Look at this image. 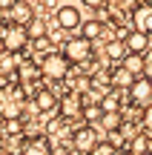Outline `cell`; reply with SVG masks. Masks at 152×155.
<instances>
[{
  "instance_id": "12",
  "label": "cell",
  "mask_w": 152,
  "mask_h": 155,
  "mask_svg": "<svg viewBox=\"0 0 152 155\" xmlns=\"http://www.w3.org/2000/svg\"><path fill=\"white\" fill-rule=\"evenodd\" d=\"M34 20V6L29 0H17L11 6V23H20V26H29Z\"/></svg>"
},
{
  "instance_id": "27",
  "label": "cell",
  "mask_w": 152,
  "mask_h": 155,
  "mask_svg": "<svg viewBox=\"0 0 152 155\" xmlns=\"http://www.w3.org/2000/svg\"><path fill=\"white\" fill-rule=\"evenodd\" d=\"M144 58H147V66H152V49H149V52H147Z\"/></svg>"
},
{
  "instance_id": "7",
  "label": "cell",
  "mask_w": 152,
  "mask_h": 155,
  "mask_svg": "<svg viewBox=\"0 0 152 155\" xmlns=\"http://www.w3.org/2000/svg\"><path fill=\"white\" fill-rule=\"evenodd\" d=\"M60 118L63 121H72V118H78L80 112H83V95H78V92H66L60 98Z\"/></svg>"
},
{
  "instance_id": "18",
  "label": "cell",
  "mask_w": 152,
  "mask_h": 155,
  "mask_svg": "<svg viewBox=\"0 0 152 155\" xmlns=\"http://www.w3.org/2000/svg\"><path fill=\"white\" fill-rule=\"evenodd\" d=\"M101 127L106 129V132H118V129L124 127V112H103Z\"/></svg>"
},
{
  "instance_id": "23",
  "label": "cell",
  "mask_w": 152,
  "mask_h": 155,
  "mask_svg": "<svg viewBox=\"0 0 152 155\" xmlns=\"http://www.w3.org/2000/svg\"><path fill=\"white\" fill-rule=\"evenodd\" d=\"M60 129H63V121H60V118H52V121L46 124V132H49V135H55V132H60Z\"/></svg>"
},
{
  "instance_id": "4",
  "label": "cell",
  "mask_w": 152,
  "mask_h": 155,
  "mask_svg": "<svg viewBox=\"0 0 152 155\" xmlns=\"http://www.w3.org/2000/svg\"><path fill=\"white\" fill-rule=\"evenodd\" d=\"M129 104L138 106V109H147V106H152V78L141 75L135 83H132V89H129Z\"/></svg>"
},
{
  "instance_id": "17",
  "label": "cell",
  "mask_w": 152,
  "mask_h": 155,
  "mask_svg": "<svg viewBox=\"0 0 152 155\" xmlns=\"http://www.w3.org/2000/svg\"><path fill=\"white\" fill-rule=\"evenodd\" d=\"M126 152L129 155H147L149 152V132H138L135 138L126 144Z\"/></svg>"
},
{
  "instance_id": "25",
  "label": "cell",
  "mask_w": 152,
  "mask_h": 155,
  "mask_svg": "<svg viewBox=\"0 0 152 155\" xmlns=\"http://www.w3.org/2000/svg\"><path fill=\"white\" fill-rule=\"evenodd\" d=\"M103 3H106V0H83V6H86V9H101Z\"/></svg>"
},
{
  "instance_id": "11",
  "label": "cell",
  "mask_w": 152,
  "mask_h": 155,
  "mask_svg": "<svg viewBox=\"0 0 152 155\" xmlns=\"http://www.w3.org/2000/svg\"><path fill=\"white\" fill-rule=\"evenodd\" d=\"M124 40H126V49H129V52H135V55H147V52H149V46H152V35L138 32V29H135V32H129Z\"/></svg>"
},
{
  "instance_id": "26",
  "label": "cell",
  "mask_w": 152,
  "mask_h": 155,
  "mask_svg": "<svg viewBox=\"0 0 152 155\" xmlns=\"http://www.w3.org/2000/svg\"><path fill=\"white\" fill-rule=\"evenodd\" d=\"M17 3V0H0V9H3V12H11V6H15Z\"/></svg>"
},
{
  "instance_id": "29",
  "label": "cell",
  "mask_w": 152,
  "mask_h": 155,
  "mask_svg": "<svg viewBox=\"0 0 152 155\" xmlns=\"http://www.w3.org/2000/svg\"><path fill=\"white\" fill-rule=\"evenodd\" d=\"M147 3H149V6H152V0H147Z\"/></svg>"
},
{
  "instance_id": "19",
  "label": "cell",
  "mask_w": 152,
  "mask_h": 155,
  "mask_svg": "<svg viewBox=\"0 0 152 155\" xmlns=\"http://www.w3.org/2000/svg\"><path fill=\"white\" fill-rule=\"evenodd\" d=\"M17 63H15V52H6L3 49V55H0V72L3 75H17Z\"/></svg>"
},
{
  "instance_id": "2",
  "label": "cell",
  "mask_w": 152,
  "mask_h": 155,
  "mask_svg": "<svg viewBox=\"0 0 152 155\" xmlns=\"http://www.w3.org/2000/svg\"><path fill=\"white\" fill-rule=\"evenodd\" d=\"M0 38H3V49L6 52H23L26 49V43L32 38H29V29L20 26V23H3L0 26Z\"/></svg>"
},
{
  "instance_id": "1",
  "label": "cell",
  "mask_w": 152,
  "mask_h": 155,
  "mask_svg": "<svg viewBox=\"0 0 152 155\" xmlns=\"http://www.w3.org/2000/svg\"><path fill=\"white\" fill-rule=\"evenodd\" d=\"M40 69H43V78L52 83H60L69 78V69H72V61H69L63 52H46L43 58H40Z\"/></svg>"
},
{
  "instance_id": "14",
  "label": "cell",
  "mask_w": 152,
  "mask_h": 155,
  "mask_svg": "<svg viewBox=\"0 0 152 155\" xmlns=\"http://www.w3.org/2000/svg\"><path fill=\"white\" fill-rule=\"evenodd\" d=\"M138 78L129 72V69H124V66H118V69H112V89H121V92H129L132 89V83H135Z\"/></svg>"
},
{
  "instance_id": "15",
  "label": "cell",
  "mask_w": 152,
  "mask_h": 155,
  "mask_svg": "<svg viewBox=\"0 0 152 155\" xmlns=\"http://www.w3.org/2000/svg\"><path fill=\"white\" fill-rule=\"evenodd\" d=\"M121 66H124V69H129L135 78H141L144 72H147V58H144V55H135V52H129V55L121 61Z\"/></svg>"
},
{
  "instance_id": "21",
  "label": "cell",
  "mask_w": 152,
  "mask_h": 155,
  "mask_svg": "<svg viewBox=\"0 0 152 155\" xmlns=\"http://www.w3.org/2000/svg\"><path fill=\"white\" fill-rule=\"evenodd\" d=\"M92 155H121V150L112 144V141H103V144H98V150Z\"/></svg>"
},
{
  "instance_id": "30",
  "label": "cell",
  "mask_w": 152,
  "mask_h": 155,
  "mask_svg": "<svg viewBox=\"0 0 152 155\" xmlns=\"http://www.w3.org/2000/svg\"><path fill=\"white\" fill-rule=\"evenodd\" d=\"M147 155H152V150H149V152H147Z\"/></svg>"
},
{
  "instance_id": "3",
  "label": "cell",
  "mask_w": 152,
  "mask_h": 155,
  "mask_svg": "<svg viewBox=\"0 0 152 155\" xmlns=\"http://www.w3.org/2000/svg\"><path fill=\"white\" fill-rule=\"evenodd\" d=\"M63 55H66L72 63L83 66L86 61H92V40H86V38H69L66 43H63Z\"/></svg>"
},
{
  "instance_id": "28",
  "label": "cell",
  "mask_w": 152,
  "mask_h": 155,
  "mask_svg": "<svg viewBox=\"0 0 152 155\" xmlns=\"http://www.w3.org/2000/svg\"><path fill=\"white\" fill-rule=\"evenodd\" d=\"M3 155H9V150H6V147H3Z\"/></svg>"
},
{
  "instance_id": "10",
  "label": "cell",
  "mask_w": 152,
  "mask_h": 155,
  "mask_svg": "<svg viewBox=\"0 0 152 155\" xmlns=\"http://www.w3.org/2000/svg\"><path fill=\"white\" fill-rule=\"evenodd\" d=\"M129 17H132V23H135L138 32L152 35V6H149V3H138L135 9H132Z\"/></svg>"
},
{
  "instance_id": "20",
  "label": "cell",
  "mask_w": 152,
  "mask_h": 155,
  "mask_svg": "<svg viewBox=\"0 0 152 155\" xmlns=\"http://www.w3.org/2000/svg\"><path fill=\"white\" fill-rule=\"evenodd\" d=\"M26 29H29V38H32V40H37V38H49V26H46L43 20H37V17H34V20L29 23Z\"/></svg>"
},
{
  "instance_id": "8",
  "label": "cell",
  "mask_w": 152,
  "mask_h": 155,
  "mask_svg": "<svg viewBox=\"0 0 152 155\" xmlns=\"http://www.w3.org/2000/svg\"><path fill=\"white\" fill-rule=\"evenodd\" d=\"M20 155H55V150H52V141L46 135H26Z\"/></svg>"
},
{
  "instance_id": "22",
  "label": "cell",
  "mask_w": 152,
  "mask_h": 155,
  "mask_svg": "<svg viewBox=\"0 0 152 155\" xmlns=\"http://www.w3.org/2000/svg\"><path fill=\"white\" fill-rule=\"evenodd\" d=\"M141 124H144V132H152V106L141 112Z\"/></svg>"
},
{
  "instance_id": "6",
  "label": "cell",
  "mask_w": 152,
  "mask_h": 155,
  "mask_svg": "<svg viewBox=\"0 0 152 155\" xmlns=\"http://www.w3.org/2000/svg\"><path fill=\"white\" fill-rule=\"evenodd\" d=\"M55 26H60L63 32H75V29H80V26H83L80 12L75 9V6H57V9H55Z\"/></svg>"
},
{
  "instance_id": "24",
  "label": "cell",
  "mask_w": 152,
  "mask_h": 155,
  "mask_svg": "<svg viewBox=\"0 0 152 155\" xmlns=\"http://www.w3.org/2000/svg\"><path fill=\"white\" fill-rule=\"evenodd\" d=\"M49 43H52V38H37V40H32V49L46 52V49H49Z\"/></svg>"
},
{
  "instance_id": "5",
  "label": "cell",
  "mask_w": 152,
  "mask_h": 155,
  "mask_svg": "<svg viewBox=\"0 0 152 155\" xmlns=\"http://www.w3.org/2000/svg\"><path fill=\"white\" fill-rule=\"evenodd\" d=\"M98 144H101V141H98V129L95 127H86V124H83V127H78L72 132V147L78 152H83V155L86 152H95Z\"/></svg>"
},
{
  "instance_id": "16",
  "label": "cell",
  "mask_w": 152,
  "mask_h": 155,
  "mask_svg": "<svg viewBox=\"0 0 152 155\" xmlns=\"http://www.w3.org/2000/svg\"><path fill=\"white\" fill-rule=\"evenodd\" d=\"M103 32H106V23L103 20H83V26H80V38H86V40L103 38Z\"/></svg>"
},
{
  "instance_id": "9",
  "label": "cell",
  "mask_w": 152,
  "mask_h": 155,
  "mask_svg": "<svg viewBox=\"0 0 152 155\" xmlns=\"http://www.w3.org/2000/svg\"><path fill=\"white\" fill-rule=\"evenodd\" d=\"M60 109V98H57L55 89H37L34 92V112H55Z\"/></svg>"
},
{
  "instance_id": "13",
  "label": "cell",
  "mask_w": 152,
  "mask_h": 155,
  "mask_svg": "<svg viewBox=\"0 0 152 155\" xmlns=\"http://www.w3.org/2000/svg\"><path fill=\"white\" fill-rule=\"evenodd\" d=\"M126 55H129V49H126V40L124 38L106 40V46H103V58H109V61H124Z\"/></svg>"
}]
</instances>
